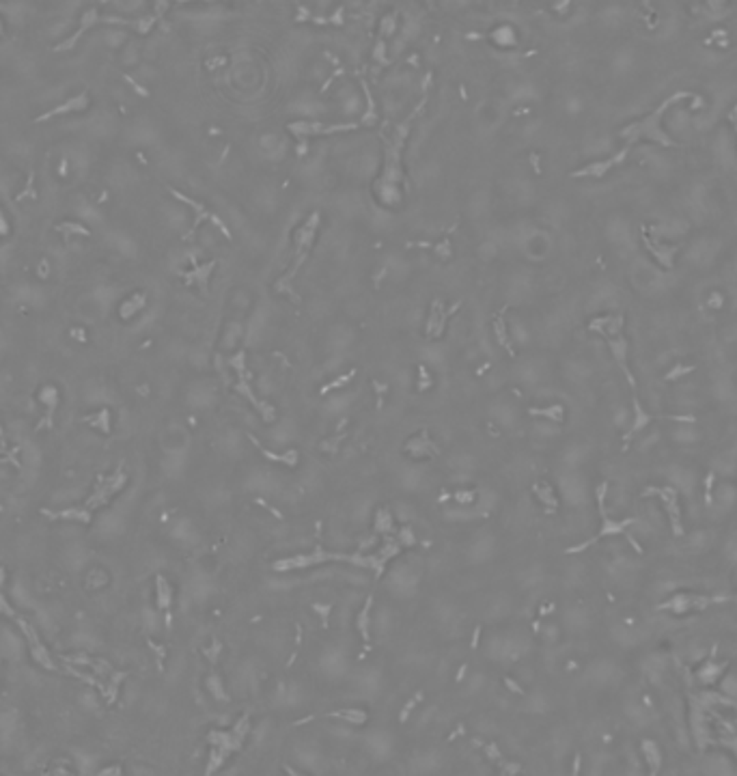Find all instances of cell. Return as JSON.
I'll list each match as a JSON object with an SVG mask.
<instances>
[{
	"label": "cell",
	"mask_w": 737,
	"mask_h": 776,
	"mask_svg": "<svg viewBox=\"0 0 737 776\" xmlns=\"http://www.w3.org/2000/svg\"><path fill=\"white\" fill-rule=\"evenodd\" d=\"M683 100H695V102H701V98H697L695 93H690V91H675L673 95H668L666 100H662L658 108H654L651 112L644 114V117H642V119H638V121L627 123V125L621 129L619 136L625 141V147H623L619 153H615L613 158L603 160V162H593V164H589V166H584V168L576 170V172H574V177H603L606 172H608L611 168H615L617 164H623V162H625V158L630 155L632 147H634L636 143H640V141H651V143H658V145H662V147H675L677 143H675V141L664 132V129H662V119H664V114H666V110H668V108H673L675 104H679V102H683Z\"/></svg>",
	"instance_id": "cell-1"
},
{
	"label": "cell",
	"mask_w": 737,
	"mask_h": 776,
	"mask_svg": "<svg viewBox=\"0 0 737 776\" xmlns=\"http://www.w3.org/2000/svg\"><path fill=\"white\" fill-rule=\"evenodd\" d=\"M127 483V474L123 470H114L112 474H108V477H104L93 494L84 500V505H73L69 509H59V511H50V509H43V515L52 517V520H73V522H91V513L106 505L117 492H121Z\"/></svg>",
	"instance_id": "cell-2"
},
{
	"label": "cell",
	"mask_w": 737,
	"mask_h": 776,
	"mask_svg": "<svg viewBox=\"0 0 737 776\" xmlns=\"http://www.w3.org/2000/svg\"><path fill=\"white\" fill-rule=\"evenodd\" d=\"M589 330L601 334L608 343V350L613 354V358L617 360V365L621 367V371L627 377V384L632 388H636V380L630 371V363H627V354H630V345L627 339L623 334V315H603V317H595L589 324Z\"/></svg>",
	"instance_id": "cell-3"
},
{
	"label": "cell",
	"mask_w": 737,
	"mask_h": 776,
	"mask_svg": "<svg viewBox=\"0 0 737 776\" xmlns=\"http://www.w3.org/2000/svg\"><path fill=\"white\" fill-rule=\"evenodd\" d=\"M319 221H322L319 211H313L309 216V221L295 231V254H293V261H291L289 270L285 272V276H281V281L276 283V289L278 291H287L289 289V285L295 278V274L300 272L302 264L307 261V257H309V252L313 248V240H315L317 229H319Z\"/></svg>",
	"instance_id": "cell-4"
},
{
	"label": "cell",
	"mask_w": 737,
	"mask_h": 776,
	"mask_svg": "<svg viewBox=\"0 0 737 776\" xmlns=\"http://www.w3.org/2000/svg\"><path fill=\"white\" fill-rule=\"evenodd\" d=\"M606 490H608V483H601V486L597 488V502H599V513H601V529H599V533H597L593 539H589V541H584V543H580V546L570 548V550H567V554L582 552L584 548L593 546L595 541H599V539H603V537H611V535H625V537L632 541V546H634L636 550H640L638 541H634V539L627 535V529H630L636 520H621V522H617V520H613V517H608V513H606Z\"/></svg>",
	"instance_id": "cell-5"
},
{
	"label": "cell",
	"mask_w": 737,
	"mask_h": 776,
	"mask_svg": "<svg viewBox=\"0 0 737 776\" xmlns=\"http://www.w3.org/2000/svg\"><path fill=\"white\" fill-rule=\"evenodd\" d=\"M644 496H658L668 513L671 520V529L675 533V537L683 535V522H681V507H679V496H677V488L675 486H666V488H647L642 492Z\"/></svg>",
	"instance_id": "cell-6"
},
{
	"label": "cell",
	"mask_w": 737,
	"mask_h": 776,
	"mask_svg": "<svg viewBox=\"0 0 737 776\" xmlns=\"http://www.w3.org/2000/svg\"><path fill=\"white\" fill-rule=\"evenodd\" d=\"M726 597H707V595H695V593H677L671 599L662 604V611H668L673 615H683L690 611H701L707 609L714 601H724Z\"/></svg>",
	"instance_id": "cell-7"
},
{
	"label": "cell",
	"mask_w": 737,
	"mask_h": 776,
	"mask_svg": "<svg viewBox=\"0 0 737 776\" xmlns=\"http://www.w3.org/2000/svg\"><path fill=\"white\" fill-rule=\"evenodd\" d=\"M104 22H110V24H129V22H125V20H121V18H114V16H100V11L93 7V9H89V11H86V13L80 18V26L76 28V33H73L69 39H65L63 43H59V46H54V50H57V52L71 50L86 30H91L93 26L104 24ZM132 26H134V24H132Z\"/></svg>",
	"instance_id": "cell-8"
},
{
	"label": "cell",
	"mask_w": 737,
	"mask_h": 776,
	"mask_svg": "<svg viewBox=\"0 0 737 776\" xmlns=\"http://www.w3.org/2000/svg\"><path fill=\"white\" fill-rule=\"evenodd\" d=\"M20 628H22V632H24L26 640H28V647H30L33 660H35L41 669L57 671V664H54V660H52V656H50V649H48L46 645L41 642V638H39L37 630H35L30 623H26L24 619H20Z\"/></svg>",
	"instance_id": "cell-9"
},
{
	"label": "cell",
	"mask_w": 737,
	"mask_h": 776,
	"mask_svg": "<svg viewBox=\"0 0 737 776\" xmlns=\"http://www.w3.org/2000/svg\"><path fill=\"white\" fill-rule=\"evenodd\" d=\"M89 93H78V95H73L71 100H67V102H63L61 106H57V108H52V110H46V112H43V114H39L37 119H35V123H43V121H48V119H54V117H61V114H65V112H80V110H86V108H89Z\"/></svg>",
	"instance_id": "cell-10"
},
{
	"label": "cell",
	"mask_w": 737,
	"mask_h": 776,
	"mask_svg": "<svg viewBox=\"0 0 737 776\" xmlns=\"http://www.w3.org/2000/svg\"><path fill=\"white\" fill-rule=\"evenodd\" d=\"M356 125H324V123H289V132L293 134H332V132H345V129H354Z\"/></svg>",
	"instance_id": "cell-11"
},
{
	"label": "cell",
	"mask_w": 737,
	"mask_h": 776,
	"mask_svg": "<svg viewBox=\"0 0 737 776\" xmlns=\"http://www.w3.org/2000/svg\"><path fill=\"white\" fill-rule=\"evenodd\" d=\"M18 733V712L16 710H3L0 712V744L5 748L11 746Z\"/></svg>",
	"instance_id": "cell-12"
},
{
	"label": "cell",
	"mask_w": 737,
	"mask_h": 776,
	"mask_svg": "<svg viewBox=\"0 0 737 776\" xmlns=\"http://www.w3.org/2000/svg\"><path fill=\"white\" fill-rule=\"evenodd\" d=\"M640 748H642L644 761L649 765V776H658L660 774V768H662V751H660L658 742L647 738V740H642Z\"/></svg>",
	"instance_id": "cell-13"
},
{
	"label": "cell",
	"mask_w": 737,
	"mask_h": 776,
	"mask_svg": "<svg viewBox=\"0 0 737 776\" xmlns=\"http://www.w3.org/2000/svg\"><path fill=\"white\" fill-rule=\"evenodd\" d=\"M0 652L7 658H20L24 654V640L11 630H3L0 632Z\"/></svg>",
	"instance_id": "cell-14"
},
{
	"label": "cell",
	"mask_w": 737,
	"mask_h": 776,
	"mask_svg": "<svg viewBox=\"0 0 737 776\" xmlns=\"http://www.w3.org/2000/svg\"><path fill=\"white\" fill-rule=\"evenodd\" d=\"M73 761H76L78 770H80L84 776L95 774L98 763H100L98 755H93L91 751H86V748H76V751H73Z\"/></svg>",
	"instance_id": "cell-15"
},
{
	"label": "cell",
	"mask_w": 737,
	"mask_h": 776,
	"mask_svg": "<svg viewBox=\"0 0 737 776\" xmlns=\"http://www.w3.org/2000/svg\"><path fill=\"white\" fill-rule=\"evenodd\" d=\"M644 244H647V248H649V250L654 252V257L660 261V266H664V268H673V257H675V252H677V246L660 244L658 240H654V244L649 242V240H644Z\"/></svg>",
	"instance_id": "cell-16"
},
{
	"label": "cell",
	"mask_w": 737,
	"mask_h": 776,
	"mask_svg": "<svg viewBox=\"0 0 737 776\" xmlns=\"http://www.w3.org/2000/svg\"><path fill=\"white\" fill-rule=\"evenodd\" d=\"M447 315L442 311V305L440 302H433V309H431V315H429V322H427V334L429 336H440L442 334V328L447 324Z\"/></svg>",
	"instance_id": "cell-17"
},
{
	"label": "cell",
	"mask_w": 737,
	"mask_h": 776,
	"mask_svg": "<svg viewBox=\"0 0 737 776\" xmlns=\"http://www.w3.org/2000/svg\"><path fill=\"white\" fill-rule=\"evenodd\" d=\"M155 599H158V606L166 613H170V604H172V589L168 584V580L164 576H158L155 578Z\"/></svg>",
	"instance_id": "cell-18"
},
{
	"label": "cell",
	"mask_w": 737,
	"mask_h": 776,
	"mask_svg": "<svg viewBox=\"0 0 737 776\" xmlns=\"http://www.w3.org/2000/svg\"><path fill=\"white\" fill-rule=\"evenodd\" d=\"M724 666H726L724 662L720 664V662H716V660H712V658H709V660L703 664V669L699 671V681H701V683H707V686H709V683H714V681H718V679L722 677V673H724Z\"/></svg>",
	"instance_id": "cell-19"
},
{
	"label": "cell",
	"mask_w": 737,
	"mask_h": 776,
	"mask_svg": "<svg viewBox=\"0 0 737 776\" xmlns=\"http://www.w3.org/2000/svg\"><path fill=\"white\" fill-rule=\"evenodd\" d=\"M11 597H13V601L18 604V606H22V609H33V593H30V589L26 587V582L24 580H16L13 582V587H11Z\"/></svg>",
	"instance_id": "cell-20"
},
{
	"label": "cell",
	"mask_w": 737,
	"mask_h": 776,
	"mask_svg": "<svg viewBox=\"0 0 737 776\" xmlns=\"http://www.w3.org/2000/svg\"><path fill=\"white\" fill-rule=\"evenodd\" d=\"M145 302H147L145 293H134V295H129V298L123 302V305H121L119 315H121L123 319H129L134 313H138V311L145 307Z\"/></svg>",
	"instance_id": "cell-21"
},
{
	"label": "cell",
	"mask_w": 737,
	"mask_h": 776,
	"mask_svg": "<svg viewBox=\"0 0 737 776\" xmlns=\"http://www.w3.org/2000/svg\"><path fill=\"white\" fill-rule=\"evenodd\" d=\"M39 399L48 406V421L46 423L52 425V416H54V410L59 406V391H57V386H43L41 391H39Z\"/></svg>",
	"instance_id": "cell-22"
},
{
	"label": "cell",
	"mask_w": 737,
	"mask_h": 776,
	"mask_svg": "<svg viewBox=\"0 0 737 776\" xmlns=\"http://www.w3.org/2000/svg\"><path fill=\"white\" fill-rule=\"evenodd\" d=\"M328 716L330 718H343V720H348L350 724H365L367 718H369V714L358 710V707H345V710H338V712H330Z\"/></svg>",
	"instance_id": "cell-23"
},
{
	"label": "cell",
	"mask_w": 737,
	"mask_h": 776,
	"mask_svg": "<svg viewBox=\"0 0 737 776\" xmlns=\"http://www.w3.org/2000/svg\"><path fill=\"white\" fill-rule=\"evenodd\" d=\"M634 412H636V418H634V425H632V429H630L627 438H632L634 434H638L640 429H644L649 423H651V421L656 418L654 414H647V412L642 410V406L638 404V399H636V397H634Z\"/></svg>",
	"instance_id": "cell-24"
},
{
	"label": "cell",
	"mask_w": 737,
	"mask_h": 776,
	"mask_svg": "<svg viewBox=\"0 0 737 776\" xmlns=\"http://www.w3.org/2000/svg\"><path fill=\"white\" fill-rule=\"evenodd\" d=\"M371 606H373V597H369L365 601V609L358 613V621H356V628H358V632H360V636H362L365 642L371 638V634H369V613H371Z\"/></svg>",
	"instance_id": "cell-25"
},
{
	"label": "cell",
	"mask_w": 737,
	"mask_h": 776,
	"mask_svg": "<svg viewBox=\"0 0 737 776\" xmlns=\"http://www.w3.org/2000/svg\"><path fill=\"white\" fill-rule=\"evenodd\" d=\"M67 563L73 568V570H80L84 563H86V548L80 546V543H73L67 548Z\"/></svg>",
	"instance_id": "cell-26"
},
{
	"label": "cell",
	"mask_w": 737,
	"mask_h": 776,
	"mask_svg": "<svg viewBox=\"0 0 737 776\" xmlns=\"http://www.w3.org/2000/svg\"><path fill=\"white\" fill-rule=\"evenodd\" d=\"M216 268V261H209V264H205V266H201V268H196V270H192V272H188L186 274V278L192 283V281H196L199 283V287L205 291L207 289V278H209V272Z\"/></svg>",
	"instance_id": "cell-27"
},
{
	"label": "cell",
	"mask_w": 737,
	"mask_h": 776,
	"mask_svg": "<svg viewBox=\"0 0 737 776\" xmlns=\"http://www.w3.org/2000/svg\"><path fill=\"white\" fill-rule=\"evenodd\" d=\"M375 531L382 533V535L393 531V517H390L388 511H384V509L377 511V515H375Z\"/></svg>",
	"instance_id": "cell-28"
},
{
	"label": "cell",
	"mask_w": 737,
	"mask_h": 776,
	"mask_svg": "<svg viewBox=\"0 0 737 776\" xmlns=\"http://www.w3.org/2000/svg\"><path fill=\"white\" fill-rule=\"evenodd\" d=\"M531 416H546V418H552V421H562V408L560 406H552V408H531L529 410Z\"/></svg>",
	"instance_id": "cell-29"
},
{
	"label": "cell",
	"mask_w": 737,
	"mask_h": 776,
	"mask_svg": "<svg viewBox=\"0 0 737 776\" xmlns=\"http://www.w3.org/2000/svg\"><path fill=\"white\" fill-rule=\"evenodd\" d=\"M207 686H209L211 695H213L216 699L227 701V693H225V688H223V679H220V675H209V677H207Z\"/></svg>",
	"instance_id": "cell-30"
},
{
	"label": "cell",
	"mask_w": 737,
	"mask_h": 776,
	"mask_svg": "<svg viewBox=\"0 0 737 776\" xmlns=\"http://www.w3.org/2000/svg\"><path fill=\"white\" fill-rule=\"evenodd\" d=\"M86 421H89L93 427L104 429V434H108V431H110V414H108V410L98 412V418H86Z\"/></svg>",
	"instance_id": "cell-31"
},
{
	"label": "cell",
	"mask_w": 737,
	"mask_h": 776,
	"mask_svg": "<svg viewBox=\"0 0 737 776\" xmlns=\"http://www.w3.org/2000/svg\"><path fill=\"white\" fill-rule=\"evenodd\" d=\"M535 492L539 494V498H541L543 502H548V505H552V507L556 505V500H554V494H552V488H550V486H546V483H543L541 488H539V486H535Z\"/></svg>",
	"instance_id": "cell-32"
},
{
	"label": "cell",
	"mask_w": 737,
	"mask_h": 776,
	"mask_svg": "<svg viewBox=\"0 0 737 776\" xmlns=\"http://www.w3.org/2000/svg\"><path fill=\"white\" fill-rule=\"evenodd\" d=\"M474 498H476V494L472 490H459V492H455V500L461 502V505H470V502H474Z\"/></svg>",
	"instance_id": "cell-33"
},
{
	"label": "cell",
	"mask_w": 737,
	"mask_h": 776,
	"mask_svg": "<svg viewBox=\"0 0 737 776\" xmlns=\"http://www.w3.org/2000/svg\"><path fill=\"white\" fill-rule=\"evenodd\" d=\"M496 334H498V341H500V345H502V348H507L511 354H513V350H511V343H509V336H505V326H502V322L498 319L496 322Z\"/></svg>",
	"instance_id": "cell-34"
},
{
	"label": "cell",
	"mask_w": 737,
	"mask_h": 776,
	"mask_svg": "<svg viewBox=\"0 0 737 776\" xmlns=\"http://www.w3.org/2000/svg\"><path fill=\"white\" fill-rule=\"evenodd\" d=\"M399 541H401L403 546H414V543H416V537L412 535V531H410V529H401V533H399Z\"/></svg>",
	"instance_id": "cell-35"
},
{
	"label": "cell",
	"mask_w": 737,
	"mask_h": 776,
	"mask_svg": "<svg viewBox=\"0 0 737 776\" xmlns=\"http://www.w3.org/2000/svg\"><path fill=\"white\" fill-rule=\"evenodd\" d=\"M315 613H319L322 615V619H324V623H328V615H330V611L334 609L332 606V604H326V606H324V604H315Z\"/></svg>",
	"instance_id": "cell-36"
},
{
	"label": "cell",
	"mask_w": 737,
	"mask_h": 776,
	"mask_svg": "<svg viewBox=\"0 0 737 776\" xmlns=\"http://www.w3.org/2000/svg\"><path fill=\"white\" fill-rule=\"evenodd\" d=\"M9 231H11V227H9V221L5 218V211L0 209V237L9 235Z\"/></svg>",
	"instance_id": "cell-37"
},
{
	"label": "cell",
	"mask_w": 737,
	"mask_h": 776,
	"mask_svg": "<svg viewBox=\"0 0 737 776\" xmlns=\"http://www.w3.org/2000/svg\"><path fill=\"white\" fill-rule=\"evenodd\" d=\"M726 556L733 560V563H737V539H733V541L726 546Z\"/></svg>",
	"instance_id": "cell-38"
},
{
	"label": "cell",
	"mask_w": 737,
	"mask_h": 776,
	"mask_svg": "<svg viewBox=\"0 0 737 776\" xmlns=\"http://www.w3.org/2000/svg\"><path fill=\"white\" fill-rule=\"evenodd\" d=\"M82 703H84V705H89V710H95V705H98V703H95V699H93L89 693H84V695H82Z\"/></svg>",
	"instance_id": "cell-39"
},
{
	"label": "cell",
	"mask_w": 737,
	"mask_h": 776,
	"mask_svg": "<svg viewBox=\"0 0 737 776\" xmlns=\"http://www.w3.org/2000/svg\"><path fill=\"white\" fill-rule=\"evenodd\" d=\"M729 121L733 123V127H735V134H737V104L731 108V112H729Z\"/></svg>",
	"instance_id": "cell-40"
},
{
	"label": "cell",
	"mask_w": 737,
	"mask_h": 776,
	"mask_svg": "<svg viewBox=\"0 0 737 776\" xmlns=\"http://www.w3.org/2000/svg\"><path fill=\"white\" fill-rule=\"evenodd\" d=\"M50 776H69L67 774V770L65 768H57V770H52V774Z\"/></svg>",
	"instance_id": "cell-41"
},
{
	"label": "cell",
	"mask_w": 737,
	"mask_h": 776,
	"mask_svg": "<svg viewBox=\"0 0 737 776\" xmlns=\"http://www.w3.org/2000/svg\"><path fill=\"white\" fill-rule=\"evenodd\" d=\"M287 772H289V776H307V774H297L295 770H291V768H287Z\"/></svg>",
	"instance_id": "cell-42"
},
{
	"label": "cell",
	"mask_w": 737,
	"mask_h": 776,
	"mask_svg": "<svg viewBox=\"0 0 737 776\" xmlns=\"http://www.w3.org/2000/svg\"><path fill=\"white\" fill-rule=\"evenodd\" d=\"M0 35H3V22H0Z\"/></svg>",
	"instance_id": "cell-43"
}]
</instances>
